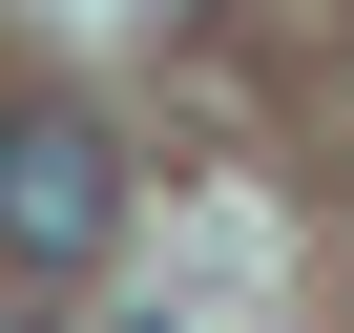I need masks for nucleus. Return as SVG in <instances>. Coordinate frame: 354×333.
<instances>
[{
	"label": "nucleus",
	"instance_id": "1",
	"mask_svg": "<svg viewBox=\"0 0 354 333\" xmlns=\"http://www.w3.org/2000/svg\"><path fill=\"white\" fill-rule=\"evenodd\" d=\"M104 229H125V146L84 104H21L0 125V271H104Z\"/></svg>",
	"mask_w": 354,
	"mask_h": 333
},
{
	"label": "nucleus",
	"instance_id": "2",
	"mask_svg": "<svg viewBox=\"0 0 354 333\" xmlns=\"http://www.w3.org/2000/svg\"><path fill=\"white\" fill-rule=\"evenodd\" d=\"M104 333H146V312H104Z\"/></svg>",
	"mask_w": 354,
	"mask_h": 333
}]
</instances>
